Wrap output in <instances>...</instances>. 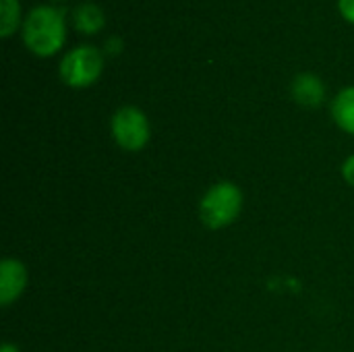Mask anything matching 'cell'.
Segmentation results:
<instances>
[{
  "label": "cell",
  "instance_id": "7c38bea8",
  "mask_svg": "<svg viewBox=\"0 0 354 352\" xmlns=\"http://www.w3.org/2000/svg\"><path fill=\"white\" fill-rule=\"evenodd\" d=\"M338 8L348 23H354V0H338Z\"/></svg>",
  "mask_w": 354,
  "mask_h": 352
},
{
  "label": "cell",
  "instance_id": "3957f363",
  "mask_svg": "<svg viewBox=\"0 0 354 352\" xmlns=\"http://www.w3.org/2000/svg\"><path fill=\"white\" fill-rule=\"evenodd\" d=\"M104 71V54L95 46H77L68 50L58 66L60 79L73 89L93 85Z\"/></svg>",
  "mask_w": 354,
  "mask_h": 352
},
{
  "label": "cell",
  "instance_id": "277c9868",
  "mask_svg": "<svg viewBox=\"0 0 354 352\" xmlns=\"http://www.w3.org/2000/svg\"><path fill=\"white\" fill-rule=\"evenodd\" d=\"M110 133L116 145L124 151H141L151 139L147 114L137 106H122L112 114Z\"/></svg>",
  "mask_w": 354,
  "mask_h": 352
},
{
  "label": "cell",
  "instance_id": "8fae6325",
  "mask_svg": "<svg viewBox=\"0 0 354 352\" xmlns=\"http://www.w3.org/2000/svg\"><path fill=\"white\" fill-rule=\"evenodd\" d=\"M342 178L354 189V154L353 156H348V158L344 160V164H342Z\"/></svg>",
  "mask_w": 354,
  "mask_h": 352
},
{
  "label": "cell",
  "instance_id": "4fadbf2b",
  "mask_svg": "<svg viewBox=\"0 0 354 352\" xmlns=\"http://www.w3.org/2000/svg\"><path fill=\"white\" fill-rule=\"evenodd\" d=\"M0 352H21L15 344H10V342H4L2 346H0Z\"/></svg>",
  "mask_w": 354,
  "mask_h": 352
},
{
  "label": "cell",
  "instance_id": "ba28073f",
  "mask_svg": "<svg viewBox=\"0 0 354 352\" xmlns=\"http://www.w3.org/2000/svg\"><path fill=\"white\" fill-rule=\"evenodd\" d=\"M332 118L344 133L354 137V85L344 87L336 93L332 102Z\"/></svg>",
  "mask_w": 354,
  "mask_h": 352
},
{
  "label": "cell",
  "instance_id": "8992f818",
  "mask_svg": "<svg viewBox=\"0 0 354 352\" xmlns=\"http://www.w3.org/2000/svg\"><path fill=\"white\" fill-rule=\"evenodd\" d=\"M290 93L297 104L305 108H317L326 100V85L315 73H301L292 79Z\"/></svg>",
  "mask_w": 354,
  "mask_h": 352
},
{
  "label": "cell",
  "instance_id": "52a82bcc",
  "mask_svg": "<svg viewBox=\"0 0 354 352\" xmlns=\"http://www.w3.org/2000/svg\"><path fill=\"white\" fill-rule=\"evenodd\" d=\"M73 25L77 27L79 33L85 35H95L104 29L106 25V17L104 10L93 4V2H81L75 10H73Z\"/></svg>",
  "mask_w": 354,
  "mask_h": 352
},
{
  "label": "cell",
  "instance_id": "5b68a950",
  "mask_svg": "<svg viewBox=\"0 0 354 352\" xmlns=\"http://www.w3.org/2000/svg\"><path fill=\"white\" fill-rule=\"evenodd\" d=\"M27 268L23 261L15 257H6L0 263V305L10 307L21 299V295L27 288Z\"/></svg>",
  "mask_w": 354,
  "mask_h": 352
},
{
  "label": "cell",
  "instance_id": "6da1fadb",
  "mask_svg": "<svg viewBox=\"0 0 354 352\" xmlns=\"http://www.w3.org/2000/svg\"><path fill=\"white\" fill-rule=\"evenodd\" d=\"M21 35L25 48L31 54L39 58L54 56L56 52H60V48L66 41L64 12L50 4H39L31 8L23 19Z\"/></svg>",
  "mask_w": 354,
  "mask_h": 352
},
{
  "label": "cell",
  "instance_id": "9c48e42d",
  "mask_svg": "<svg viewBox=\"0 0 354 352\" xmlns=\"http://www.w3.org/2000/svg\"><path fill=\"white\" fill-rule=\"evenodd\" d=\"M0 35L10 37L21 25V2L19 0H0Z\"/></svg>",
  "mask_w": 354,
  "mask_h": 352
},
{
  "label": "cell",
  "instance_id": "7a4b0ae2",
  "mask_svg": "<svg viewBox=\"0 0 354 352\" xmlns=\"http://www.w3.org/2000/svg\"><path fill=\"white\" fill-rule=\"evenodd\" d=\"M243 210V191L232 180L212 185L199 201V220L209 230H222L236 222Z\"/></svg>",
  "mask_w": 354,
  "mask_h": 352
},
{
  "label": "cell",
  "instance_id": "30bf717a",
  "mask_svg": "<svg viewBox=\"0 0 354 352\" xmlns=\"http://www.w3.org/2000/svg\"><path fill=\"white\" fill-rule=\"evenodd\" d=\"M104 52H106V54H110V56L120 54V52H122V39H120V37H116V35L108 37V39H106V44H104Z\"/></svg>",
  "mask_w": 354,
  "mask_h": 352
}]
</instances>
